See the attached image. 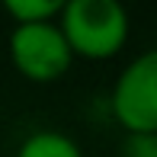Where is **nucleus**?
Wrapping results in <instances>:
<instances>
[{
    "label": "nucleus",
    "instance_id": "nucleus-1",
    "mask_svg": "<svg viewBox=\"0 0 157 157\" xmlns=\"http://www.w3.org/2000/svg\"><path fill=\"white\" fill-rule=\"evenodd\" d=\"M58 29L74 58L109 61L125 48L132 26L119 0H67L61 3Z\"/></svg>",
    "mask_w": 157,
    "mask_h": 157
},
{
    "label": "nucleus",
    "instance_id": "nucleus-6",
    "mask_svg": "<svg viewBox=\"0 0 157 157\" xmlns=\"http://www.w3.org/2000/svg\"><path fill=\"white\" fill-rule=\"evenodd\" d=\"M125 157H157V135H128Z\"/></svg>",
    "mask_w": 157,
    "mask_h": 157
},
{
    "label": "nucleus",
    "instance_id": "nucleus-3",
    "mask_svg": "<svg viewBox=\"0 0 157 157\" xmlns=\"http://www.w3.org/2000/svg\"><path fill=\"white\" fill-rule=\"evenodd\" d=\"M10 61L19 77L29 83H55L74 64L67 42L55 23H32V26H13L10 32Z\"/></svg>",
    "mask_w": 157,
    "mask_h": 157
},
{
    "label": "nucleus",
    "instance_id": "nucleus-4",
    "mask_svg": "<svg viewBox=\"0 0 157 157\" xmlns=\"http://www.w3.org/2000/svg\"><path fill=\"white\" fill-rule=\"evenodd\" d=\"M16 157H83V151L71 135L42 128V132H32L19 141Z\"/></svg>",
    "mask_w": 157,
    "mask_h": 157
},
{
    "label": "nucleus",
    "instance_id": "nucleus-5",
    "mask_svg": "<svg viewBox=\"0 0 157 157\" xmlns=\"http://www.w3.org/2000/svg\"><path fill=\"white\" fill-rule=\"evenodd\" d=\"M3 13L13 19V26L55 23L61 13V0H6Z\"/></svg>",
    "mask_w": 157,
    "mask_h": 157
},
{
    "label": "nucleus",
    "instance_id": "nucleus-2",
    "mask_svg": "<svg viewBox=\"0 0 157 157\" xmlns=\"http://www.w3.org/2000/svg\"><path fill=\"white\" fill-rule=\"evenodd\" d=\"M109 112L125 135H157V52H141L122 67L109 93Z\"/></svg>",
    "mask_w": 157,
    "mask_h": 157
}]
</instances>
